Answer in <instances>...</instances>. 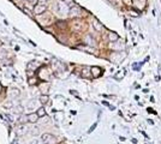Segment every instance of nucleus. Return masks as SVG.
Segmentation results:
<instances>
[{
    "mask_svg": "<svg viewBox=\"0 0 161 144\" xmlns=\"http://www.w3.org/2000/svg\"><path fill=\"white\" fill-rule=\"evenodd\" d=\"M40 102H41L42 105H46V103L48 102V96H47V95H42V96H40Z\"/></svg>",
    "mask_w": 161,
    "mask_h": 144,
    "instance_id": "nucleus-13",
    "label": "nucleus"
},
{
    "mask_svg": "<svg viewBox=\"0 0 161 144\" xmlns=\"http://www.w3.org/2000/svg\"><path fill=\"white\" fill-rule=\"evenodd\" d=\"M82 77H89V73H88V70H87V68H84V70H83Z\"/></svg>",
    "mask_w": 161,
    "mask_h": 144,
    "instance_id": "nucleus-19",
    "label": "nucleus"
},
{
    "mask_svg": "<svg viewBox=\"0 0 161 144\" xmlns=\"http://www.w3.org/2000/svg\"><path fill=\"white\" fill-rule=\"evenodd\" d=\"M37 117L39 118H42V117H45L46 115V111H45V108L43 107H41V108H39V111H37Z\"/></svg>",
    "mask_w": 161,
    "mask_h": 144,
    "instance_id": "nucleus-12",
    "label": "nucleus"
},
{
    "mask_svg": "<svg viewBox=\"0 0 161 144\" xmlns=\"http://www.w3.org/2000/svg\"><path fill=\"white\" fill-rule=\"evenodd\" d=\"M29 144H43V143H42V141H41V139H33Z\"/></svg>",
    "mask_w": 161,
    "mask_h": 144,
    "instance_id": "nucleus-17",
    "label": "nucleus"
},
{
    "mask_svg": "<svg viewBox=\"0 0 161 144\" xmlns=\"http://www.w3.org/2000/svg\"><path fill=\"white\" fill-rule=\"evenodd\" d=\"M108 37H110V40H111V41H117V40H118V35H117V34H114V33H110V35H108Z\"/></svg>",
    "mask_w": 161,
    "mask_h": 144,
    "instance_id": "nucleus-14",
    "label": "nucleus"
},
{
    "mask_svg": "<svg viewBox=\"0 0 161 144\" xmlns=\"http://www.w3.org/2000/svg\"><path fill=\"white\" fill-rule=\"evenodd\" d=\"M112 1H113V3H116V1H117V0H112Z\"/></svg>",
    "mask_w": 161,
    "mask_h": 144,
    "instance_id": "nucleus-27",
    "label": "nucleus"
},
{
    "mask_svg": "<svg viewBox=\"0 0 161 144\" xmlns=\"http://www.w3.org/2000/svg\"><path fill=\"white\" fill-rule=\"evenodd\" d=\"M23 111H24V109H23V107L19 105V106H17V107H15V112L17 113V114H23Z\"/></svg>",
    "mask_w": 161,
    "mask_h": 144,
    "instance_id": "nucleus-15",
    "label": "nucleus"
},
{
    "mask_svg": "<svg viewBox=\"0 0 161 144\" xmlns=\"http://www.w3.org/2000/svg\"><path fill=\"white\" fill-rule=\"evenodd\" d=\"M11 144H18V143H17V141H13V142L11 143Z\"/></svg>",
    "mask_w": 161,
    "mask_h": 144,
    "instance_id": "nucleus-25",
    "label": "nucleus"
},
{
    "mask_svg": "<svg viewBox=\"0 0 161 144\" xmlns=\"http://www.w3.org/2000/svg\"><path fill=\"white\" fill-rule=\"evenodd\" d=\"M33 130H34V131H31V133H33V135H39V133H40V129L36 127V126H35V127H34Z\"/></svg>",
    "mask_w": 161,
    "mask_h": 144,
    "instance_id": "nucleus-18",
    "label": "nucleus"
},
{
    "mask_svg": "<svg viewBox=\"0 0 161 144\" xmlns=\"http://www.w3.org/2000/svg\"><path fill=\"white\" fill-rule=\"evenodd\" d=\"M64 24H65L64 22H59V23H58V27H60V28H65V25H64Z\"/></svg>",
    "mask_w": 161,
    "mask_h": 144,
    "instance_id": "nucleus-23",
    "label": "nucleus"
},
{
    "mask_svg": "<svg viewBox=\"0 0 161 144\" xmlns=\"http://www.w3.org/2000/svg\"><path fill=\"white\" fill-rule=\"evenodd\" d=\"M5 55H6V52H5V50H0V59H3Z\"/></svg>",
    "mask_w": 161,
    "mask_h": 144,
    "instance_id": "nucleus-21",
    "label": "nucleus"
},
{
    "mask_svg": "<svg viewBox=\"0 0 161 144\" xmlns=\"http://www.w3.org/2000/svg\"><path fill=\"white\" fill-rule=\"evenodd\" d=\"M18 121H19V124H25V123H28V115L21 114V117H19V119H18Z\"/></svg>",
    "mask_w": 161,
    "mask_h": 144,
    "instance_id": "nucleus-10",
    "label": "nucleus"
},
{
    "mask_svg": "<svg viewBox=\"0 0 161 144\" xmlns=\"http://www.w3.org/2000/svg\"><path fill=\"white\" fill-rule=\"evenodd\" d=\"M37 3V0H28V4H31V5H35Z\"/></svg>",
    "mask_w": 161,
    "mask_h": 144,
    "instance_id": "nucleus-22",
    "label": "nucleus"
},
{
    "mask_svg": "<svg viewBox=\"0 0 161 144\" xmlns=\"http://www.w3.org/2000/svg\"><path fill=\"white\" fill-rule=\"evenodd\" d=\"M35 83H36V79H35V78H30V79H29V84H30V85H34Z\"/></svg>",
    "mask_w": 161,
    "mask_h": 144,
    "instance_id": "nucleus-20",
    "label": "nucleus"
},
{
    "mask_svg": "<svg viewBox=\"0 0 161 144\" xmlns=\"http://www.w3.org/2000/svg\"><path fill=\"white\" fill-rule=\"evenodd\" d=\"M1 89H3V86H1V84H0V93H1Z\"/></svg>",
    "mask_w": 161,
    "mask_h": 144,
    "instance_id": "nucleus-26",
    "label": "nucleus"
},
{
    "mask_svg": "<svg viewBox=\"0 0 161 144\" xmlns=\"http://www.w3.org/2000/svg\"><path fill=\"white\" fill-rule=\"evenodd\" d=\"M91 72H93L94 77H99V76H100V73H101V70H100L99 67L94 66V67H91Z\"/></svg>",
    "mask_w": 161,
    "mask_h": 144,
    "instance_id": "nucleus-9",
    "label": "nucleus"
},
{
    "mask_svg": "<svg viewBox=\"0 0 161 144\" xmlns=\"http://www.w3.org/2000/svg\"><path fill=\"white\" fill-rule=\"evenodd\" d=\"M21 95V91L19 89H17V88H11L9 90V97L10 99H17Z\"/></svg>",
    "mask_w": 161,
    "mask_h": 144,
    "instance_id": "nucleus-3",
    "label": "nucleus"
},
{
    "mask_svg": "<svg viewBox=\"0 0 161 144\" xmlns=\"http://www.w3.org/2000/svg\"><path fill=\"white\" fill-rule=\"evenodd\" d=\"M55 11L58 12L59 15H63V16H65L69 13V6L64 3V1H59L58 4H57V6H55Z\"/></svg>",
    "mask_w": 161,
    "mask_h": 144,
    "instance_id": "nucleus-1",
    "label": "nucleus"
},
{
    "mask_svg": "<svg viewBox=\"0 0 161 144\" xmlns=\"http://www.w3.org/2000/svg\"><path fill=\"white\" fill-rule=\"evenodd\" d=\"M36 107H37V101H35V100L28 101V103H27V109L28 111H35Z\"/></svg>",
    "mask_w": 161,
    "mask_h": 144,
    "instance_id": "nucleus-4",
    "label": "nucleus"
},
{
    "mask_svg": "<svg viewBox=\"0 0 161 144\" xmlns=\"http://www.w3.org/2000/svg\"><path fill=\"white\" fill-rule=\"evenodd\" d=\"M39 120V117H37V114L36 113H29L28 114V121L29 123H36Z\"/></svg>",
    "mask_w": 161,
    "mask_h": 144,
    "instance_id": "nucleus-7",
    "label": "nucleus"
},
{
    "mask_svg": "<svg viewBox=\"0 0 161 144\" xmlns=\"http://www.w3.org/2000/svg\"><path fill=\"white\" fill-rule=\"evenodd\" d=\"M94 29H95V30L96 31H100L101 30V29H102V25H101V23L99 22V21H94Z\"/></svg>",
    "mask_w": 161,
    "mask_h": 144,
    "instance_id": "nucleus-11",
    "label": "nucleus"
},
{
    "mask_svg": "<svg viewBox=\"0 0 161 144\" xmlns=\"http://www.w3.org/2000/svg\"><path fill=\"white\" fill-rule=\"evenodd\" d=\"M79 9L78 7H76V6H73L70 11H69V13H70V16H72V17H75V16H78V13H79Z\"/></svg>",
    "mask_w": 161,
    "mask_h": 144,
    "instance_id": "nucleus-8",
    "label": "nucleus"
},
{
    "mask_svg": "<svg viewBox=\"0 0 161 144\" xmlns=\"http://www.w3.org/2000/svg\"><path fill=\"white\" fill-rule=\"evenodd\" d=\"M85 42H87V44H94V40L91 38L89 35L85 36Z\"/></svg>",
    "mask_w": 161,
    "mask_h": 144,
    "instance_id": "nucleus-16",
    "label": "nucleus"
},
{
    "mask_svg": "<svg viewBox=\"0 0 161 144\" xmlns=\"http://www.w3.org/2000/svg\"><path fill=\"white\" fill-rule=\"evenodd\" d=\"M28 132V127L24 125V124H21L18 126V129H17V133H18L19 136H23V135H25Z\"/></svg>",
    "mask_w": 161,
    "mask_h": 144,
    "instance_id": "nucleus-6",
    "label": "nucleus"
},
{
    "mask_svg": "<svg viewBox=\"0 0 161 144\" xmlns=\"http://www.w3.org/2000/svg\"><path fill=\"white\" fill-rule=\"evenodd\" d=\"M37 1H39V3H41V5H45L46 3L48 1V0H37Z\"/></svg>",
    "mask_w": 161,
    "mask_h": 144,
    "instance_id": "nucleus-24",
    "label": "nucleus"
},
{
    "mask_svg": "<svg viewBox=\"0 0 161 144\" xmlns=\"http://www.w3.org/2000/svg\"><path fill=\"white\" fill-rule=\"evenodd\" d=\"M42 143L43 144H54L57 142V138L51 133H43L42 135Z\"/></svg>",
    "mask_w": 161,
    "mask_h": 144,
    "instance_id": "nucleus-2",
    "label": "nucleus"
},
{
    "mask_svg": "<svg viewBox=\"0 0 161 144\" xmlns=\"http://www.w3.org/2000/svg\"><path fill=\"white\" fill-rule=\"evenodd\" d=\"M46 9H47L46 5H36L35 9H34V12H35L36 15H41L46 11Z\"/></svg>",
    "mask_w": 161,
    "mask_h": 144,
    "instance_id": "nucleus-5",
    "label": "nucleus"
}]
</instances>
